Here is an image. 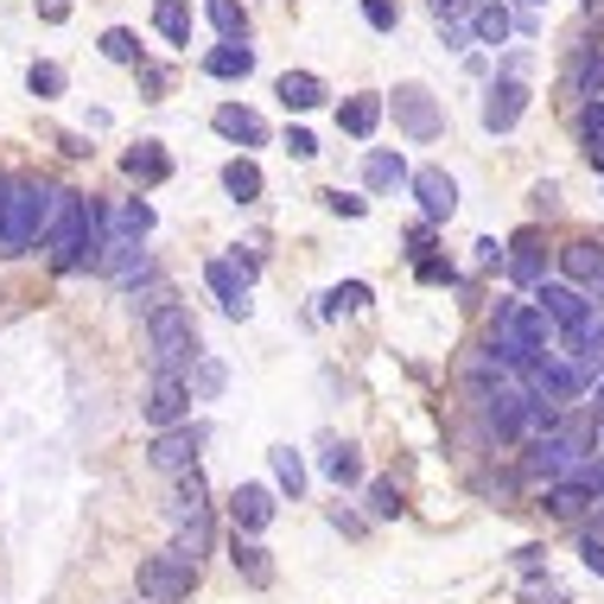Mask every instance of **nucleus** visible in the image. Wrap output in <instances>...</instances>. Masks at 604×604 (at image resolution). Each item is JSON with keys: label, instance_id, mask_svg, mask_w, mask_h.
<instances>
[{"label": "nucleus", "instance_id": "nucleus-1", "mask_svg": "<svg viewBox=\"0 0 604 604\" xmlns=\"http://www.w3.org/2000/svg\"><path fill=\"white\" fill-rule=\"evenodd\" d=\"M490 351L503 356L516 376H529L534 363H548V356L560 351V331L534 300H509L503 312H497V344H490Z\"/></svg>", "mask_w": 604, "mask_h": 604}, {"label": "nucleus", "instance_id": "nucleus-2", "mask_svg": "<svg viewBox=\"0 0 604 604\" xmlns=\"http://www.w3.org/2000/svg\"><path fill=\"white\" fill-rule=\"evenodd\" d=\"M45 249H51V268L71 274L96 254V204L83 191H58L51 198V223H45Z\"/></svg>", "mask_w": 604, "mask_h": 604}, {"label": "nucleus", "instance_id": "nucleus-3", "mask_svg": "<svg viewBox=\"0 0 604 604\" xmlns=\"http://www.w3.org/2000/svg\"><path fill=\"white\" fill-rule=\"evenodd\" d=\"M51 185L39 178H13L7 185V204H0V254H32V242H45L51 223Z\"/></svg>", "mask_w": 604, "mask_h": 604}, {"label": "nucleus", "instance_id": "nucleus-4", "mask_svg": "<svg viewBox=\"0 0 604 604\" xmlns=\"http://www.w3.org/2000/svg\"><path fill=\"white\" fill-rule=\"evenodd\" d=\"M147 344H153V369H166L178 376V363H198V325H191V312L173 300H159L147 312Z\"/></svg>", "mask_w": 604, "mask_h": 604}, {"label": "nucleus", "instance_id": "nucleus-5", "mask_svg": "<svg viewBox=\"0 0 604 604\" xmlns=\"http://www.w3.org/2000/svg\"><path fill=\"white\" fill-rule=\"evenodd\" d=\"M134 585H140V598L147 604H178V598H191V585H198V560L153 554V560H140Z\"/></svg>", "mask_w": 604, "mask_h": 604}, {"label": "nucleus", "instance_id": "nucleus-6", "mask_svg": "<svg viewBox=\"0 0 604 604\" xmlns=\"http://www.w3.org/2000/svg\"><path fill=\"white\" fill-rule=\"evenodd\" d=\"M534 305L554 319L560 337H573V331H585L592 319H598L592 293H585V287H573V280H541V287H534Z\"/></svg>", "mask_w": 604, "mask_h": 604}, {"label": "nucleus", "instance_id": "nucleus-7", "mask_svg": "<svg viewBox=\"0 0 604 604\" xmlns=\"http://www.w3.org/2000/svg\"><path fill=\"white\" fill-rule=\"evenodd\" d=\"M191 402H198V395H191V382L153 369V388H147V402H140V414H147L153 433H166V427H185V420H191Z\"/></svg>", "mask_w": 604, "mask_h": 604}, {"label": "nucleus", "instance_id": "nucleus-8", "mask_svg": "<svg viewBox=\"0 0 604 604\" xmlns=\"http://www.w3.org/2000/svg\"><path fill=\"white\" fill-rule=\"evenodd\" d=\"M522 115H529V83H522V76H497V83L483 90V127H490V134H509Z\"/></svg>", "mask_w": 604, "mask_h": 604}, {"label": "nucleus", "instance_id": "nucleus-9", "mask_svg": "<svg viewBox=\"0 0 604 604\" xmlns=\"http://www.w3.org/2000/svg\"><path fill=\"white\" fill-rule=\"evenodd\" d=\"M90 268L108 280H134V274H147V249H140V236H102L96 254H90Z\"/></svg>", "mask_w": 604, "mask_h": 604}, {"label": "nucleus", "instance_id": "nucleus-10", "mask_svg": "<svg viewBox=\"0 0 604 604\" xmlns=\"http://www.w3.org/2000/svg\"><path fill=\"white\" fill-rule=\"evenodd\" d=\"M388 108H395V122H402L407 134H414V140H433V134L446 127V115H439V102H433L427 90H420V83H402Z\"/></svg>", "mask_w": 604, "mask_h": 604}, {"label": "nucleus", "instance_id": "nucleus-11", "mask_svg": "<svg viewBox=\"0 0 604 604\" xmlns=\"http://www.w3.org/2000/svg\"><path fill=\"white\" fill-rule=\"evenodd\" d=\"M198 446H204L198 427H166L159 439H153V471H173V478L198 471Z\"/></svg>", "mask_w": 604, "mask_h": 604}, {"label": "nucleus", "instance_id": "nucleus-12", "mask_svg": "<svg viewBox=\"0 0 604 604\" xmlns=\"http://www.w3.org/2000/svg\"><path fill=\"white\" fill-rule=\"evenodd\" d=\"M414 198H420V210H427V223H446L458 210V185L452 173H439V166H420L414 173Z\"/></svg>", "mask_w": 604, "mask_h": 604}, {"label": "nucleus", "instance_id": "nucleus-13", "mask_svg": "<svg viewBox=\"0 0 604 604\" xmlns=\"http://www.w3.org/2000/svg\"><path fill=\"white\" fill-rule=\"evenodd\" d=\"M229 516H236V534H254L274 522V490L268 483H236V497H229Z\"/></svg>", "mask_w": 604, "mask_h": 604}, {"label": "nucleus", "instance_id": "nucleus-14", "mask_svg": "<svg viewBox=\"0 0 604 604\" xmlns=\"http://www.w3.org/2000/svg\"><path fill=\"white\" fill-rule=\"evenodd\" d=\"M204 280H210V293L223 300L229 319H249V268H236V261H210Z\"/></svg>", "mask_w": 604, "mask_h": 604}, {"label": "nucleus", "instance_id": "nucleus-15", "mask_svg": "<svg viewBox=\"0 0 604 604\" xmlns=\"http://www.w3.org/2000/svg\"><path fill=\"white\" fill-rule=\"evenodd\" d=\"M585 509H604V497L592 490L585 478H560L548 483V516H560V522H580Z\"/></svg>", "mask_w": 604, "mask_h": 604}, {"label": "nucleus", "instance_id": "nucleus-16", "mask_svg": "<svg viewBox=\"0 0 604 604\" xmlns=\"http://www.w3.org/2000/svg\"><path fill=\"white\" fill-rule=\"evenodd\" d=\"M210 122H217V134H223V140H242V147H261V140H268V122H261L254 108H242V102H223Z\"/></svg>", "mask_w": 604, "mask_h": 604}, {"label": "nucleus", "instance_id": "nucleus-17", "mask_svg": "<svg viewBox=\"0 0 604 604\" xmlns=\"http://www.w3.org/2000/svg\"><path fill=\"white\" fill-rule=\"evenodd\" d=\"M122 173L140 178V185H159V178L173 173V159H166V147H159V140H140V147L122 153Z\"/></svg>", "mask_w": 604, "mask_h": 604}, {"label": "nucleus", "instance_id": "nucleus-18", "mask_svg": "<svg viewBox=\"0 0 604 604\" xmlns=\"http://www.w3.org/2000/svg\"><path fill=\"white\" fill-rule=\"evenodd\" d=\"M363 185H369V191H402V185H414V173H407L402 166V153H369V159H363Z\"/></svg>", "mask_w": 604, "mask_h": 604}, {"label": "nucleus", "instance_id": "nucleus-19", "mask_svg": "<svg viewBox=\"0 0 604 604\" xmlns=\"http://www.w3.org/2000/svg\"><path fill=\"white\" fill-rule=\"evenodd\" d=\"M173 516L178 522H204V516H210V483H204V471H185V478H178Z\"/></svg>", "mask_w": 604, "mask_h": 604}, {"label": "nucleus", "instance_id": "nucleus-20", "mask_svg": "<svg viewBox=\"0 0 604 604\" xmlns=\"http://www.w3.org/2000/svg\"><path fill=\"white\" fill-rule=\"evenodd\" d=\"M471 32H478V45H509L516 20H509L503 0H478V13H471Z\"/></svg>", "mask_w": 604, "mask_h": 604}, {"label": "nucleus", "instance_id": "nucleus-21", "mask_svg": "<svg viewBox=\"0 0 604 604\" xmlns=\"http://www.w3.org/2000/svg\"><path fill=\"white\" fill-rule=\"evenodd\" d=\"M274 96L287 102V108H300V115H305V108H319V102H325V83H319L312 71H287L274 83Z\"/></svg>", "mask_w": 604, "mask_h": 604}, {"label": "nucleus", "instance_id": "nucleus-22", "mask_svg": "<svg viewBox=\"0 0 604 604\" xmlns=\"http://www.w3.org/2000/svg\"><path fill=\"white\" fill-rule=\"evenodd\" d=\"M204 71H210V76H223V83H236V76H249V71H254V51L242 45V39H223V45L204 58Z\"/></svg>", "mask_w": 604, "mask_h": 604}, {"label": "nucleus", "instance_id": "nucleus-23", "mask_svg": "<svg viewBox=\"0 0 604 604\" xmlns=\"http://www.w3.org/2000/svg\"><path fill=\"white\" fill-rule=\"evenodd\" d=\"M376 122H382V96H351L344 108H337V127H344V134H356V140H369V134H376Z\"/></svg>", "mask_w": 604, "mask_h": 604}, {"label": "nucleus", "instance_id": "nucleus-24", "mask_svg": "<svg viewBox=\"0 0 604 604\" xmlns=\"http://www.w3.org/2000/svg\"><path fill=\"white\" fill-rule=\"evenodd\" d=\"M229 560H236V573H242L249 585H268V580H274V560H268V548H261V541H242V534H236Z\"/></svg>", "mask_w": 604, "mask_h": 604}, {"label": "nucleus", "instance_id": "nucleus-25", "mask_svg": "<svg viewBox=\"0 0 604 604\" xmlns=\"http://www.w3.org/2000/svg\"><path fill=\"white\" fill-rule=\"evenodd\" d=\"M509 280H516V287H541V242H534V236H516V242H509Z\"/></svg>", "mask_w": 604, "mask_h": 604}, {"label": "nucleus", "instance_id": "nucleus-26", "mask_svg": "<svg viewBox=\"0 0 604 604\" xmlns=\"http://www.w3.org/2000/svg\"><path fill=\"white\" fill-rule=\"evenodd\" d=\"M153 25H159V39L191 45V7H185V0H159V7H153Z\"/></svg>", "mask_w": 604, "mask_h": 604}, {"label": "nucleus", "instance_id": "nucleus-27", "mask_svg": "<svg viewBox=\"0 0 604 604\" xmlns=\"http://www.w3.org/2000/svg\"><path fill=\"white\" fill-rule=\"evenodd\" d=\"M223 191L236 204H254L261 198V166H254V159H229L223 166Z\"/></svg>", "mask_w": 604, "mask_h": 604}, {"label": "nucleus", "instance_id": "nucleus-28", "mask_svg": "<svg viewBox=\"0 0 604 604\" xmlns=\"http://www.w3.org/2000/svg\"><path fill=\"white\" fill-rule=\"evenodd\" d=\"M325 478L337 483V490L363 478V458H356V446H337V439H331V446H325Z\"/></svg>", "mask_w": 604, "mask_h": 604}, {"label": "nucleus", "instance_id": "nucleus-29", "mask_svg": "<svg viewBox=\"0 0 604 604\" xmlns=\"http://www.w3.org/2000/svg\"><path fill=\"white\" fill-rule=\"evenodd\" d=\"M268 458H274V483L287 490V497H300V490H305V458L293 452V446H274Z\"/></svg>", "mask_w": 604, "mask_h": 604}, {"label": "nucleus", "instance_id": "nucleus-30", "mask_svg": "<svg viewBox=\"0 0 604 604\" xmlns=\"http://www.w3.org/2000/svg\"><path fill=\"white\" fill-rule=\"evenodd\" d=\"M204 13H210V25H217L223 39H249V13H242L236 0H204Z\"/></svg>", "mask_w": 604, "mask_h": 604}, {"label": "nucleus", "instance_id": "nucleus-31", "mask_svg": "<svg viewBox=\"0 0 604 604\" xmlns=\"http://www.w3.org/2000/svg\"><path fill=\"white\" fill-rule=\"evenodd\" d=\"M223 382H229V369L217 363V356H198V363H191V395H198V402L223 395Z\"/></svg>", "mask_w": 604, "mask_h": 604}, {"label": "nucleus", "instance_id": "nucleus-32", "mask_svg": "<svg viewBox=\"0 0 604 604\" xmlns=\"http://www.w3.org/2000/svg\"><path fill=\"white\" fill-rule=\"evenodd\" d=\"M369 305V287L363 280H344V287H331L325 293V319H337V312H363Z\"/></svg>", "mask_w": 604, "mask_h": 604}, {"label": "nucleus", "instance_id": "nucleus-33", "mask_svg": "<svg viewBox=\"0 0 604 604\" xmlns=\"http://www.w3.org/2000/svg\"><path fill=\"white\" fill-rule=\"evenodd\" d=\"M102 58H115V64H140V39L115 25V32H102Z\"/></svg>", "mask_w": 604, "mask_h": 604}, {"label": "nucleus", "instance_id": "nucleus-34", "mask_svg": "<svg viewBox=\"0 0 604 604\" xmlns=\"http://www.w3.org/2000/svg\"><path fill=\"white\" fill-rule=\"evenodd\" d=\"M369 516H376V522H395V516H402V490H395L388 478L369 483Z\"/></svg>", "mask_w": 604, "mask_h": 604}, {"label": "nucleus", "instance_id": "nucleus-35", "mask_svg": "<svg viewBox=\"0 0 604 604\" xmlns=\"http://www.w3.org/2000/svg\"><path fill=\"white\" fill-rule=\"evenodd\" d=\"M25 90H32V96H64V71H58V64H32V71H25Z\"/></svg>", "mask_w": 604, "mask_h": 604}, {"label": "nucleus", "instance_id": "nucleus-36", "mask_svg": "<svg viewBox=\"0 0 604 604\" xmlns=\"http://www.w3.org/2000/svg\"><path fill=\"white\" fill-rule=\"evenodd\" d=\"M122 229H127V236H147V229H153V204L147 198H127L122 204Z\"/></svg>", "mask_w": 604, "mask_h": 604}, {"label": "nucleus", "instance_id": "nucleus-37", "mask_svg": "<svg viewBox=\"0 0 604 604\" xmlns=\"http://www.w3.org/2000/svg\"><path fill=\"white\" fill-rule=\"evenodd\" d=\"M363 20L376 25V32H395V25H402V7H395V0H363Z\"/></svg>", "mask_w": 604, "mask_h": 604}, {"label": "nucleus", "instance_id": "nucleus-38", "mask_svg": "<svg viewBox=\"0 0 604 604\" xmlns=\"http://www.w3.org/2000/svg\"><path fill=\"white\" fill-rule=\"evenodd\" d=\"M580 96H592V102L604 96V51H592V58H585V71H580Z\"/></svg>", "mask_w": 604, "mask_h": 604}, {"label": "nucleus", "instance_id": "nucleus-39", "mask_svg": "<svg viewBox=\"0 0 604 604\" xmlns=\"http://www.w3.org/2000/svg\"><path fill=\"white\" fill-rule=\"evenodd\" d=\"M478 268H509V249L497 242V236H483L478 242Z\"/></svg>", "mask_w": 604, "mask_h": 604}, {"label": "nucleus", "instance_id": "nucleus-40", "mask_svg": "<svg viewBox=\"0 0 604 604\" xmlns=\"http://www.w3.org/2000/svg\"><path fill=\"white\" fill-rule=\"evenodd\" d=\"M287 153H293V159H312V153H319V140H312L305 127H287Z\"/></svg>", "mask_w": 604, "mask_h": 604}, {"label": "nucleus", "instance_id": "nucleus-41", "mask_svg": "<svg viewBox=\"0 0 604 604\" xmlns=\"http://www.w3.org/2000/svg\"><path fill=\"white\" fill-rule=\"evenodd\" d=\"M580 560L592 566V573H598V580H604V541H598V534H585V541H580Z\"/></svg>", "mask_w": 604, "mask_h": 604}, {"label": "nucleus", "instance_id": "nucleus-42", "mask_svg": "<svg viewBox=\"0 0 604 604\" xmlns=\"http://www.w3.org/2000/svg\"><path fill=\"white\" fill-rule=\"evenodd\" d=\"M39 20H45V25H64V20H71V0H39Z\"/></svg>", "mask_w": 604, "mask_h": 604}, {"label": "nucleus", "instance_id": "nucleus-43", "mask_svg": "<svg viewBox=\"0 0 604 604\" xmlns=\"http://www.w3.org/2000/svg\"><path fill=\"white\" fill-rule=\"evenodd\" d=\"M439 20H458V13H478V0H433Z\"/></svg>", "mask_w": 604, "mask_h": 604}, {"label": "nucleus", "instance_id": "nucleus-44", "mask_svg": "<svg viewBox=\"0 0 604 604\" xmlns=\"http://www.w3.org/2000/svg\"><path fill=\"white\" fill-rule=\"evenodd\" d=\"M325 204L337 217H363V198H344V191H325Z\"/></svg>", "mask_w": 604, "mask_h": 604}, {"label": "nucleus", "instance_id": "nucleus-45", "mask_svg": "<svg viewBox=\"0 0 604 604\" xmlns=\"http://www.w3.org/2000/svg\"><path fill=\"white\" fill-rule=\"evenodd\" d=\"M529 604H566V592L560 585H529Z\"/></svg>", "mask_w": 604, "mask_h": 604}, {"label": "nucleus", "instance_id": "nucleus-46", "mask_svg": "<svg viewBox=\"0 0 604 604\" xmlns=\"http://www.w3.org/2000/svg\"><path fill=\"white\" fill-rule=\"evenodd\" d=\"M420 280H452V268H446V261H433V254H420Z\"/></svg>", "mask_w": 604, "mask_h": 604}, {"label": "nucleus", "instance_id": "nucleus-47", "mask_svg": "<svg viewBox=\"0 0 604 604\" xmlns=\"http://www.w3.org/2000/svg\"><path fill=\"white\" fill-rule=\"evenodd\" d=\"M585 166H598L604 173V134H585Z\"/></svg>", "mask_w": 604, "mask_h": 604}, {"label": "nucleus", "instance_id": "nucleus-48", "mask_svg": "<svg viewBox=\"0 0 604 604\" xmlns=\"http://www.w3.org/2000/svg\"><path fill=\"white\" fill-rule=\"evenodd\" d=\"M585 134H604V96L592 102V108H585Z\"/></svg>", "mask_w": 604, "mask_h": 604}, {"label": "nucleus", "instance_id": "nucleus-49", "mask_svg": "<svg viewBox=\"0 0 604 604\" xmlns=\"http://www.w3.org/2000/svg\"><path fill=\"white\" fill-rule=\"evenodd\" d=\"M592 407H598V414H604V382H598V388H592Z\"/></svg>", "mask_w": 604, "mask_h": 604}, {"label": "nucleus", "instance_id": "nucleus-50", "mask_svg": "<svg viewBox=\"0 0 604 604\" xmlns=\"http://www.w3.org/2000/svg\"><path fill=\"white\" fill-rule=\"evenodd\" d=\"M7 185H13V178H0V204H7Z\"/></svg>", "mask_w": 604, "mask_h": 604}, {"label": "nucleus", "instance_id": "nucleus-51", "mask_svg": "<svg viewBox=\"0 0 604 604\" xmlns=\"http://www.w3.org/2000/svg\"><path fill=\"white\" fill-rule=\"evenodd\" d=\"M522 7H541V0H522Z\"/></svg>", "mask_w": 604, "mask_h": 604}, {"label": "nucleus", "instance_id": "nucleus-52", "mask_svg": "<svg viewBox=\"0 0 604 604\" xmlns=\"http://www.w3.org/2000/svg\"><path fill=\"white\" fill-rule=\"evenodd\" d=\"M598 446H604V433H598Z\"/></svg>", "mask_w": 604, "mask_h": 604}, {"label": "nucleus", "instance_id": "nucleus-53", "mask_svg": "<svg viewBox=\"0 0 604 604\" xmlns=\"http://www.w3.org/2000/svg\"><path fill=\"white\" fill-rule=\"evenodd\" d=\"M592 7H598V0H592Z\"/></svg>", "mask_w": 604, "mask_h": 604}]
</instances>
